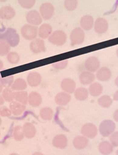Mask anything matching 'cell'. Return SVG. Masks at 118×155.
Returning <instances> with one entry per match:
<instances>
[{
    "instance_id": "obj_1",
    "label": "cell",
    "mask_w": 118,
    "mask_h": 155,
    "mask_svg": "<svg viewBox=\"0 0 118 155\" xmlns=\"http://www.w3.org/2000/svg\"><path fill=\"white\" fill-rule=\"evenodd\" d=\"M0 39L7 41L10 46H17L19 43V35L15 29L8 28L4 33H0Z\"/></svg>"
},
{
    "instance_id": "obj_2",
    "label": "cell",
    "mask_w": 118,
    "mask_h": 155,
    "mask_svg": "<svg viewBox=\"0 0 118 155\" xmlns=\"http://www.w3.org/2000/svg\"><path fill=\"white\" fill-rule=\"evenodd\" d=\"M115 128L116 125L114 121L111 120H105L99 125V132L103 137H109L114 132Z\"/></svg>"
},
{
    "instance_id": "obj_3",
    "label": "cell",
    "mask_w": 118,
    "mask_h": 155,
    "mask_svg": "<svg viewBox=\"0 0 118 155\" xmlns=\"http://www.w3.org/2000/svg\"><path fill=\"white\" fill-rule=\"evenodd\" d=\"M48 40L53 45L61 46L67 42V35L63 31H55L48 37Z\"/></svg>"
},
{
    "instance_id": "obj_4",
    "label": "cell",
    "mask_w": 118,
    "mask_h": 155,
    "mask_svg": "<svg viewBox=\"0 0 118 155\" xmlns=\"http://www.w3.org/2000/svg\"><path fill=\"white\" fill-rule=\"evenodd\" d=\"M85 33L80 27H77L72 31L70 36L72 46L81 45L84 42Z\"/></svg>"
},
{
    "instance_id": "obj_5",
    "label": "cell",
    "mask_w": 118,
    "mask_h": 155,
    "mask_svg": "<svg viewBox=\"0 0 118 155\" xmlns=\"http://www.w3.org/2000/svg\"><path fill=\"white\" fill-rule=\"evenodd\" d=\"M38 29L37 26L26 24L21 29L22 36L27 40H33L38 35Z\"/></svg>"
},
{
    "instance_id": "obj_6",
    "label": "cell",
    "mask_w": 118,
    "mask_h": 155,
    "mask_svg": "<svg viewBox=\"0 0 118 155\" xmlns=\"http://www.w3.org/2000/svg\"><path fill=\"white\" fill-rule=\"evenodd\" d=\"M81 133L87 138L93 139L97 134L98 129L95 124L92 123H86L82 127Z\"/></svg>"
},
{
    "instance_id": "obj_7",
    "label": "cell",
    "mask_w": 118,
    "mask_h": 155,
    "mask_svg": "<svg viewBox=\"0 0 118 155\" xmlns=\"http://www.w3.org/2000/svg\"><path fill=\"white\" fill-rule=\"evenodd\" d=\"M100 61L97 57L91 56L88 57L84 62V67L87 71L91 73L97 72L100 68Z\"/></svg>"
},
{
    "instance_id": "obj_8",
    "label": "cell",
    "mask_w": 118,
    "mask_h": 155,
    "mask_svg": "<svg viewBox=\"0 0 118 155\" xmlns=\"http://www.w3.org/2000/svg\"><path fill=\"white\" fill-rule=\"evenodd\" d=\"M31 51L34 54H39L46 51L44 41L41 38L34 39L30 45Z\"/></svg>"
},
{
    "instance_id": "obj_9",
    "label": "cell",
    "mask_w": 118,
    "mask_h": 155,
    "mask_svg": "<svg viewBox=\"0 0 118 155\" xmlns=\"http://www.w3.org/2000/svg\"><path fill=\"white\" fill-rule=\"evenodd\" d=\"M54 10V7L52 4L48 2L43 3L40 6V14L45 20H48L52 17Z\"/></svg>"
},
{
    "instance_id": "obj_10",
    "label": "cell",
    "mask_w": 118,
    "mask_h": 155,
    "mask_svg": "<svg viewBox=\"0 0 118 155\" xmlns=\"http://www.w3.org/2000/svg\"><path fill=\"white\" fill-rule=\"evenodd\" d=\"M61 89L64 92H67L68 94H72L74 93L76 90V84L73 79L67 78L61 81Z\"/></svg>"
},
{
    "instance_id": "obj_11",
    "label": "cell",
    "mask_w": 118,
    "mask_h": 155,
    "mask_svg": "<svg viewBox=\"0 0 118 155\" xmlns=\"http://www.w3.org/2000/svg\"><path fill=\"white\" fill-rule=\"evenodd\" d=\"M112 75L111 71L109 68L102 67L96 72V78L100 81L107 82L110 80Z\"/></svg>"
},
{
    "instance_id": "obj_12",
    "label": "cell",
    "mask_w": 118,
    "mask_h": 155,
    "mask_svg": "<svg viewBox=\"0 0 118 155\" xmlns=\"http://www.w3.org/2000/svg\"><path fill=\"white\" fill-rule=\"evenodd\" d=\"M109 29V24L105 19L102 18H97L94 25L95 31L98 34H103Z\"/></svg>"
},
{
    "instance_id": "obj_13",
    "label": "cell",
    "mask_w": 118,
    "mask_h": 155,
    "mask_svg": "<svg viewBox=\"0 0 118 155\" xmlns=\"http://www.w3.org/2000/svg\"><path fill=\"white\" fill-rule=\"evenodd\" d=\"M42 82V76L39 73L32 72L29 73L27 76V84L32 87L40 85Z\"/></svg>"
},
{
    "instance_id": "obj_14",
    "label": "cell",
    "mask_w": 118,
    "mask_h": 155,
    "mask_svg": "<svg viewBox=\"0 0 118 155\" xmlns=\"http://www.w3.org/2000/svg\"><path fill=\"white\" fill-rule=\"evenodd\" d=\"M26 21L32 25H38L42 23V18L38 11L31 10L27 14Z\"/></svg>"
},
{
    "instance_id": "obj_15",
    "label": "cell",
    "mask_w": 118,
    "mask_h": 155,
    "mask_svg": "<svg viewBox=\"0 0 118 155\" xmlns=\"http://www.w3.org/2000/svg\"><path fill=\"white\" fill-rule=\"evenodd\" d=\"M71 100V96L70 94L67 92H60L58 93L54 97V101L59 106L67 105L70 103Z\"/></svg>"
},
{
    "instance_id": "obj_16",
    "label": "cell",
    "mask_w": 118,
    "mask_h": 155,
    "mask_svg": "<svg viewBox=\"0 0 118 155\" xmlns=\"http://www.w3.org/2000/svg\"><path fill=\"white\" fill-rule=\"evenodd\" d=\"M53 145L57 148H66L67 146L68 140L67 136L64 134H59L55 136L52 141Z\"/></svg>"
},
{
    "instance_id": "obj_17",
    "label": "cell",
    "mask_w": 118,
    "mask_h": 155,
    "mask_svg": "<svg viewBox=\"0 0 118 155\" xmlns=\"http://www.w3.org/2000/svg\"><path fill=\"white\" fill-rule=\"evenodd\" d=\"M43 98L39 93L32 91L28 95V104L32 107L36 108L42 104Z\"/></svg>"
},
{
    "instance_id": "obj_18",
    "label": "cell",
    "mask_w": 118,
    "mask_h": 155,
    "mask_svg": "<svg viewBox=\"0 0 118 155\" xmlns=\"http://www.w3.org/2000/svg\"><path fill=\"white\" fill-rule=\"evenodd\" d=\"M96 79V76L93 73L89 71H84L80 74L79 80L80 82L83 85H90L94 82Z\"/></svg>"
},
{
    "instance_id": "obj_19",
    "label": "cell",
    "mask_w": 118,
    "mask_h": 155,
    "mask_svg": "<svg viewBox=\"0 0 118 155\" xmlns=\"http://www.w3.org/2000/svg\"><path fill=\"white\" fill-rule=\"evenodd\" d=\"M9 109L11 110L12 114L15 116H19L24 112L26 107L21 103L13 101L10 103Z\"/></svg>"
},
{
    "instance_id": "obj_20",
    "label": "cell",
    "mask_w": 118,
    "mask_h": 155,
    "mask_svg": "<svg viewBox=\"0 0 118 155\" xmlns=\"http://www.w3.org/2000/svg\"><path fill=\"white\" fill-rule=\"evenodd\" d=\"M89 142V139L84 136H77L73 140L74 147L77 150H82L85 148Z\"/></svg>"
},
{
    "instance_id": "obj_21",
    "label": "cell",
    "mask_w": 118,
    "mask_h": 155,
    "mask_svg": "<svg viewBox=\"0 0 118 155\" xmlns=\"http://www.w3.org/2000/svg\"><path fill=\"white\" fill-rule=\"evenodd\" d=\"M15 15V10L9 6L2 7L0 9V18L2 19L9 20Z\"/></svg>"
},
{
    "instance_id": "obj_22",
    "label": "cell",
    "mask_w": 118,
    "mask_h": 155,
    "mask_svg": "<svg viewBox=\"0 0 118 155\" xmlns=\"http://www.w3.org/2000/svg\"><path fill=\"white\" fill-rule=\"evenodd\" d=\"M80 24L83 30H90L94 25V19L91 16L86 15L82 18Z\"/></svg>"
},
{
    "instance_id": "obj_23",
    "label": "cell",
    "mask_w": 118,
    "mask_h": 155,
    "mask_svg": "<svg viewBox=\"0 0 118 155\" xmlns=\"http://www.w3.org/2000/svg\"><path fill=\"white\" fill-rule=\"evenodd\" d=\"M103 86L101 84L98 82H93L90 85L88 89L89 93L93 97L100 96L103 93Z\"/></svg>"
},
{
    "instance_id": "obj_24",
    "label": "cell",
    "mask_w": 118,
    "mask_h": 155,
    "mask_svg": "<svg viewBox=\"0 0 118 155\" xmlns=\"http://www.w3.org/2000/svg\"><path fill=\"white\" fill-rule=\"evenodd\" d=\"M23 128L25 137L27 139H32L35 137L37 133V130L35 126L32 123L29 122L25 123L24 125Z\"/></svg>"
},
{
    "instance_id": "obj_25",
    "label": "cell",
    "mask_w": 118,
    "mask_h": 155,
    "mask_svg": "<svg viewBox=\"0 0 118 155\" xmlns=\"http://www.w3.org/2000/svg\"><path fill=\"white\" fill-rule=\"evenodd\" d=\"M88 90L84 87L77 88L74 92V96L75 98L80 101H84L87 100L89 97Z\"/></svg>"
},
{
    "instance_id": "obj_26",
    "label": "cell",
    "mask_w": 118,
    "mask_h": 155,
    "mask_svg": "<svg viewBox=\"0 0 118 155\" xmlns=\"http://www.w3.org/2000/svg\"><path fill=\"white\" fill-rule=\"evenodd\" d=\"M52 33V28L48 24H44L38 29V34L39 37L42 39H46L51 36Z\"/></svg>"
},
{
    "instance_id": "obj_27",
    "label": "cell",
    "mask_w": 118,
    "mask_h": 155,
    "mask_svg": "<svg viewBox=\"0 0 118 155\" xmlns=\"http://www.w3.org/2000/svg\"><path fill=\"white\" fill-rule=\"evenodd\" d=\"M98 148L100 153L103 155H110L113 150L112 144L107 141H103L100 143Z\"/></svg>"
},
{
    "instance_id": "obj_28",
    "label": "cell",
    "mask_w": 118,
    "mask_h": 155,
    "mask_svg": "<svg viewBox=\"0 0 118 155\" xmlns=\"http://www.w3.org/2000/svg\"><path fill=\"white\" fill-rule=\"evenodd\" d=\"M27 87V82L24 79L17 78L12 84L11 88L14 91H21L26 89Z\"/></svg>"
},
{
    "instance_id": "obj_29",
    "label": "cell",
    "mask_w": 118,
    "mask_h": 155,
    "mask_svg": "<svg viewBox=\"0 0 118 155\" xmlns=\"http://www.w3.org/2000/svg\"><path fill=\"white\" fill-rule=\"evenodd\" d=\"M15 101L26 105L28 103V94L25 91H17L15 92Z\"/></svg>"
},
{
    "instance_id": "obj_30",
    "label": "cell",
    "mask_w": 118,
    "mask_h": 155,
    "mask_svg": "<svg viewBox=\"0 0 118 155\" xmlns=\"http://www.w3.org/2000/svg\"><path fill=\"white\" fill-rule=\"evenodd\" d=\"M113 100L108 95H104L98 98V103L103 108H109L112 105Z\"/></svg>"
},
{
    "instance_id": "obj_31",
    "label": "cell",
    "mask_w": 118,
    "mask_h": 155,
    "mask_svg": "<svg viewBox=\"0 0 118 155\" xmlns=\"http://www.w3.org/2000/svg\"><path fill=\"white\" fill-rule=\"evenodd\" d=\"M15 92L11 87H6L2 91V97L5 101L11 103L15 100Z\"/></svg>"
},
{
    "instance_id": "obj_32",
    "label": "cell",
    "mask_w": 118,
    "mask_h": 155,
    "mask_svg": "<svg viewBox=\"0 0 118 155\" xmlns=\"http://www.w3.org/2000/svg\"><path fill=\"white\" fill-rule=\"evenodd\" d=\"M53 114V110L50 107H44L40 110V117L44 120L50 121L52 119Z\"/></svg>"
},
{
    "instance_id": "obj_33",
    "label": "cell",
    "mask_w": 118,
    "mask_h": 155,
    "mask_svg": "<svg viewBox=\"0 0 118 155\" xmlns=\"http://www.w3.org/2000/svg\"><path fill=\"white\" fill-rule=\"evenodd\" d=\"M13 137L16 141H21L24 138L23 128L21 126H17L14 128Z\"/></svg>"
},
{
    "instance_id": "obj_34",
    "label": "cell",
    "mask_w": 118,
    "mask_h": 155,
    "mask_svg": "<svg viewBox=\"0 0 118 155\" xmlns=\"http://www.w3.org/2000/svg\"><path fill=\"white\" fill-rule=\"evenodd\" d=\"M10 47L7 41L0 39V56L7 55L10 52Z\"/></svg>"
},
{
    "instance_id": "obj_35",
    "label": "cell",
    "mask_w": 118,
    "mask_h": 155,
    "mask_svg": "<svg viewBox=\"0 0 118 155\" xmlns=\"http://www.w3.org/2000/svg\"><path fill=\"white\" fill-rule=\"evenodd\" d=\"M7 59L10 64H17L20 61V56L15 52H10L7 55Z\"/></svg>"
},
{
    "instance_id": "obj_36",
    "label": "cell",
    "mask_w": 118,
    "mask_h": 155,
    "mask_svg": "<svg viewBox=\"0 0 118 155\" xmlns=\"http://www.w3.org/2000/svg\"><path fill=\"white\" fill-rule=\"evenodd\" d=\"M78 4L77 0H65L64 6L65 8L68 11L74 10Z\"/></svg>"
},
{
    "instance_id": "obj_37",
    "label": "cell",
    "mask_w": 118,
    "mask_h": 155,
    "mask_svg": "<svg viewBox=\"0 0 118 155\" xmlns=\"http://www.w3.org/2000/svg\"><path fill=\"white\" fill-rule=\"evenodd\" d=\"M18 3L22 8L26 9L31 8L33 7L36 0H18Z\"/></svg>"
},
{
    "instance_id": "obj_38",
    "label": "cell",
    "mask_w": 118,
    "mask_h": 155,
    "mask_svg": "<svg viewBox=\"0 0 118 155\" xmlns=\"http://www.w3.org/2000/svg\"><path fill=\"white\" fill-rule=\"evenodd\" d=\"M68 64L67 60L58 61L52 64V67L57 70H62L67 68Z\"/></svg>"
},
{
    "instance_id": "obj_39",
    "label": "cell",
    "mask_w": 118,
    "mask_h": 155,
    "mask_svg": "<svg viewBox=\"0 0 118 155\" xmlns=\"http://www.w3.org/2000/svg\"><path fill=\"white\" fill-rule=\"evenodd\" d=\"M0 81L1 82L3 86L6 87H10L13 83L14 82V76H9L7 77L4 79H2Z\"/></svg>"
},
{
    "instance_id": "obj_40",
    "label": "cell",
    "mask_w": 118,
    "mask_h": 155,
    "mask_svg": "<svg viewBox=\"0 0 118 155\" xmlns=\"http://www.w3.org/2000/svg\"><path fill=\"white\" fill-rule=\"evenodd\" d=\"M11 110L5 106H0V116L2 117H9L12 114Z\"/></svg>"
},
{
    "instance_id": "obj_41",
    "label": "cell",
    "mask_w": 118,
    "mask_h": 155,
    "mask_svg": "<svg viewBox=\"0 0 118 155\" xmlns=\"http://www.w3.org/2000/svg\"><path fill=\"white\" fill-rule=\"evenodd\" d=\"M110 140L113 147H118V131L113 132L110 136Z\"/></svg>"
},
{
    "instance_id": "obj_42",
    "label": "cell",
    "mask_w": 118,
    "mask_h": 155,
    "mask_svg": "<svg viewBox=\"0 0 118 155\" xmlns=\"http://www.w3.org/2000/svg\"><path fill=\"white\" fill-rule=\"evenodd\" d=\"M113 119L116 122H118V109L114 111L113 114Z\"/></svg>"
},
{
    "instance_id": "obj_43",
    "label": "cell",
    "mask_w": 118,
    "mask_h": 155,
    "mask_svg": "<svg viewBox=\"0 0 118 155\" xmlns=\"http://www.w3.org/2000/svg\"><path fill=\"white\" fill-rule=\"evenodd\" d=\"M113 99L114 101H118V90L113 94Z\"/></svg>"
},
{
    "instance_id": "obj_44",
    "label": "cell",
    "mask_w": 118,
    "mask_h": 155,
    "mask_svg": "<svg viewBox=\"0 0 118 155\" xmlns=\"http://www.w3.org/2000/svg\"><path fill=\"white\" fill-rule=\"evenodd\" d=\"M4 102H5V100L3 99V97L2 96L0 95V106L3 105L4 104Z\"/></svg>"
},
{
    "instance_id": "obj_45",
    "label": "cell",
    "mask_w": 118,
    "mask_h": 155,
    "mask_svg": "<svg viewBox=\"0 0 118 155\" xmlns=\"http://www.w3.org/2000/svg\"><path fill=\"white\" fill-rule=\"evenodd\" d=\"M3 86L1 82L0 81V94L2 92V91H3Z\"/></svg>"
},
{
    "instance_id": "obj_46",
    "label": "cell",
    "mask_w": 118,
    "mask_h": 155,
    "mask_svg": "<svg viewBox=\"0 0 118 155\" xmlns=\"http://www.w3.org/2000/svg\"><path fill=\"white\" fill-rule=\"evenodd\" d=\"M3 66H4V64H3V62L0 60V71L3 68Z\"/></svg>"
},
{
    "instance_id": "obj_47",
    "label": "cell",
    "mask_w": 118,
    "mask_h": 155,
    "mask_svg": "<svg viewBox=\"0 0 118 155\" xmlns=\"http://www.w3.org/2000/svg\"><path fill=\"white\" fill-rule=\"evenodd\" d=\"M115 84L118 87V76L116 78L115 80Z\"/></svg>"
},
{
    "instance_id": "obj_48",
    "label": "cell",
    "mask_w": 118,
    "mask_h": 155,
    "mask_svg": "<svg viewBox=\"0 0 118 155\" xmlns=\"http://www.w3.org/2000/svg\"><path fill=\"white\" fill-rule=\"evenodd\" d=\"M32 155H44V154H42V153H40V152H35V153H33Z\"/></svg>"
},
{
    "instance_id": "obj_49",
    "label": "cell",
    "mask_w": 118,
    "mask_h": 155,
    "mask_svg": "<svg viewBox=\"0 0 118 155\" xmlns=\"http://www.w3.org/2000/svg\"><path fill=\"white\" fill-rule=\"evenodd\" d=\"M9 155H19V154H17V153H11V154H10Z\"/></svg>"
},
{
    "instance_id": "obj_50",
    "label": "cell",
    "mask_w": 118,
    "mask_h": 155,
    "mask_svg": "<svg viewBox=\"0 0 118 155\" xmlns=\"http://www.w3.org/2000/svg\"><path fill=\"white\" fill-rule=\"evenodd\" d=\"M2 124V120L1 118L0 117V126H1Z\"/></svg>"
},
{
    "instance_id": "obj_51",
    "label": "cell",
    "mask_w": 118,
    "mask_h": 155,
    "mask_svg": "<svg viewBox=\"0 0 118 155\" xmlns=\"http://www.w3.org/2000/svg\"><path fill=\"white\" fill-rule=\"evenodd\" d=\"M7 0H0V2H5L7 1Z\"/></svg>"
},
{
    "instance_id": "obj_52",
    "label": "cell",
    "mask_w": 118,
    "mask_h": 155,
    "mask_svg": "<svg viewBox=\"0 0 118 155\" xmlns=\"http://www.w3.org/2000/svg\"><path fill=\"white\" fill-rule=\"evenodd\" d=\"M116 54H117V56L118 57V48H117V51H116Z\"/></svg>"
},
{
    "instance_id": "obj_53",
    "label": "cell",
    "mask_w": 118,
    "mask_h": 155,
    "mask_svg": "<svg viewBox=\"0 0 118 155\" xmlns=\"http://www.w3.org/2000/svg\"><path fill=\"white\" fill-rule=\"evenodd\" d=\"M116 155H118V149L117 150V151H116Z\"/></svg>"
},
{
    "instance_id": "obj_54",
    "label": "cell",
    "mask_w": 118,
    "mask_h": 155,
    "mask_svg": "<svg viewBox=\"0 0 118 155\" xmlns=\"http://www.w3.org/2000/svg\"><path fill=\"white\" fill-rule=\"evenodd\" d=\"M0 135H1V133H0Z\"/></svg>"
}]
</instances>
